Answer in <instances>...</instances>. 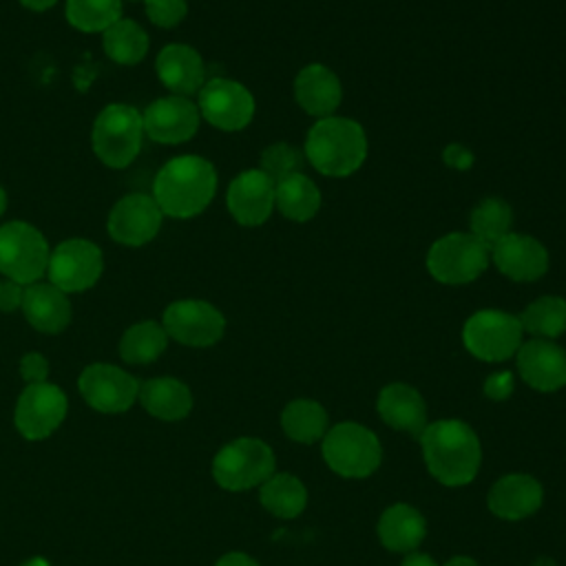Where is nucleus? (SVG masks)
Masks as SVG:
<instances>
[{"label":"nucleus","mask_w":566,"mask_h":566,"mask_svg":"<svg viewBox=\"0 0 566 566\" xmlns=\"http://www.w3.org/2000/svg\"><path fill=\"white\" fill-rule=\"evenodd\" d=\"M146 2V13L153 24L170 29L179 24L188 11L186 0H144Z\"/></svg>","instance_id":"obj_36"},{"label":"nucleus","mask_w":566,"mask_h":566,"mask_svg":"<svg viewBox=\"0 0 566 566\" xmlns=\"http://www.w3.org/2000/svg\"><path fill=\"white\" fill-rule=\"evenodd\" d=\"M491 259L497 270L513 281H535L548 270V252L546 248L528 237L509 232L491 248Z\"/></svg>","instance_id":"obj_19"},{"label":"nucleus","mask_w":566,"mask_h":566,"mask_svg":"<svg viewBox=\"0 0 566 566\" xmlns=\"http://www.w3.org/2000/svg\"><path fill=\"white\" fill-rule=\"evenodd\" d=\"M168 343V334L164 325L155 321H142L128 327L119 340V356L133 365L153 363Z\"/></svg>","instance_id":"obj_30"},{"label":"nucleus","mask_w":566,"mask_h":566,"mask_svg":"<svg viewBox=\"0 0 566 566\" xmlns=\"http://www.w3.org/2000/svg\"><path fill=\"white\" fill-rule=\"evenodd\" d=\"M157 75L175 95L199 93L206 84V66L201 55L188 44H168L157 55Z\"/></svg>","instance_id":"obj_23"},{"label":"nucleus","mask_w":566,"mask_h":566,"mask_svg":"<svg viewBox=\"0 0 566 566\" xmlns=\"http://www.w3.org/2000/svg\"><path fill=\"white\" fill-rule=\"evenodd\" d=\"M303 166V155L296 146L290 144H272L263 150L261 155V170L276 184L283 177H290L294 172H301Z\"/></svg>","instance_id":"obj_35"},{"label":"nucleus","mask_w":566,"mask_h":566,"mask_svg":"<svg viewBox=\"0 0 566 566\" xmlns=\"http://www.w3.org/2000/svg\"><path fill=\"white\" fill-rule=\"evenodd\" d=\"M66 416V396L49 382L27 385L15 405V427L29 440L51 436Z\"/></svg>","instance_id":"obj_13"},{"label":"nucleus","mask_w":566,"mask_h":566,"mask_svg":"<svg viewBox=\"0 0 566 566\" xmlns=\"http://www.w3.org/2000/svg\"><path fill=\"white\" fill-rule=\"evenodd\" d=\"M420 447L429 473L444 486H464L480 471V438L464 420L442 418L429 422L420 433Z\"/></svg>","instance_id":"obj_1"},{"label":"nucleus","mask_w":566,"mask_h":566,"mask_svg":"<svg viewBox=\"0 0 566 566\" xmlns=\"http://www.w3.org/2000/svg\"><path fill=\"white\" fill-rule=\"evenodd\" d=\"M489 256L491 250L471 232H451L429 248L427 270L440 283L462 285L486 270Z\"/></svg>","instance_id":"obj_7"},{"label":"nucleus","mask_w":566,"mask_h":566,"mask_svg":"<svg viewBox=\"0 0 566 566\" xmlns=\"http://www.w3.org/2000/svg\"><path fill=\"white\" fill-rule=\"evenodd\" d=\"M4 208H7V192H4L2 186H0V214L4 212Z\"/></svg>","instance_id":"obj_45"},{"label":"nucleus","mask_w":566,"mask_h":566,"mask_svg":"<svg viewBox=\"0 0 566 566\" xmlns=\"http://www.w3.org/2000/svg\"><path fill=\"white\" fill-rule=\"evenodd\" d=\"M49 245L40 230L24 221L0 226V272L20 283L31 285L49 265Z\"/></svg>","instance_id":"obj_9"},{"label":"nucleus","mask_w":566,"mask_h":566,"mask_svg":"<svg viewBox=\"0 0 566 566\" xmlns=\"http://www.w3.org/2000/svg\"><path fill=\"white\" fill-rule=\"evenodd\" d=\"M22 312L27 321L46 334L62 332L71 321V303L66 292L53 283H31L22 296Z\"/></svg>","instance_id":"obj_24"},{"label":"nucleus","mask_w":566,"mask_h":566,"mask_svg":"<svg viewBox=\"0 0 566 566\" xmlns=\"http://www.w3.org/2000/svg\"><path fill=\"white\" fill-rule=\"evenodd\" d=\"M161 214L153 197L142 192L126 195L108 214V234L124 245H144L159 232Z\"/></svg>","instance_id":"obj_15"},{"label":"nucleus","mask_w":566,"mask_h":566,"mask_svg":"<svg viewBox=\"0 0 566 566\" xmlns=\"http://www.w3.org/2000/svg\"><path fill=\"white\" fill-rule=\"evenodd\" d=\"M24 7L33 9V11H44L49 7H53L57 0H20Z\"/></svg>","instance_id":"obj_43"},{"label":"nucleus","mask_w":566,"mask_h":566,"mask_svg":"<svg viewBox=\"0 0 566 566\" xmlns=\"http://www.w3.org/2000/svg\"><path fill=\"white\" fill-rule=\"evenodd\" d=\"M427 535V522L422 513L405 502L391 504L378 520V539L391 553L416 551Z\"/></svg>","instance_id":"obj_25"},{"label":"nucleus","mask_w":566,"mask_h":566,"mask_svg":"<svg viewBox=\"0 0 566 566\" xmlns=\"http://www.w3.org/2000/svg\"><path fill=\"white\" fill-rule=\"evenodd\" d=\"M305 157L327 177L356 172L367 157V137L358 122L347 117H323L305 137Z\"/></svg>","instance_id":"obj_3"},{"label":"nucleus","mask_w":566,"mask_h":566,"mask_svg":"<svg viewBox=\"0 0 566 566\" xmlns=\"http://www.w3.org/2000/svg\"><path fill=\"white\" fill-rule=\"evenodd\" d=\"M517 318L522 329L535 338H557L566 332V301L562 296H539Z\"/></svg>","instance_id":"obj_32"},{"label":"nucleus","mask_w":566,"mask_h":566,"mask_svg":"<svg viewBox=\"0 0 566 566\" xmlns=\"http://www.w3.org/2000/svg\"><path fill=\"white\" fill-rule=\"evenodd\" d=\"M544 502L542 484L528 473L502 475L489 491L486 504L495 517L524 520Z\"/></svg>","instance_id":"obj_20"},{"label":"nucleus","mask_w":566,"mask_h":566,"mask_svg":"<svg viewBox=\"0 0 566 566\" xmlns=\"http://www.w3.org/2000/svg\"><path fill=\"white\" fill-rule=\"evenodd\" d=\"M228 210L241 226H261L274 210V181L261 170H243L228 186Z\"/></svg>","instance_id":"obj_17"},{"label":"nucleus","mask_w":566,"mask_h":566,"mask_svg":"<svg viewBox=\"0 0 566 566\" xmlns=\"http://www.w3.org/2000/svg\"><path fill=\"white\" fill-rule=\"evenodd\" d=\"M102 250L86 239H66L49 256V279L62 292L88 290L102 274Z\"/></svg>","instance_id":"obj_12"},{"label":"nucleus","mask_w":566,"mask_h":566,"mask_svg":"<svg viewBox=\"0 0 566 566\" xmlns=\"http://www.w3.org/2000/svg\"><path fill=\"white\" fill-rule=\"evenodd\" d=\"M522 323L502 310H480L462 327V343L469 354L486 363L511 358L522 345Z\"/></svg>","instance_id":"obj_8"},{"label":"nucleus","mask_w":566,"mask_h":566,"mask_svg":"<svg viewBox=\"0 0 566 566\" xmlns=\"http://www.w3.org/2000/svg\"><path fill=\"white\" fill-rule=\"evenodd\" d=\"M294 97L305 113L323 119L338 108L343 97V86L336 73L329 71L327 66L307 64L298 71L294 80Z\"/></svg>","instance_id":"obj_22"},{"label":"nucleus","mask_w":566,"mask_h":566,"mask_svg":"<svg viewBox=\"0 0 566 566\" xmlns=\"http://www.w3.org/2000/svg\"><path fill=\"white\" fill-rule=\"evenodd\" d=\"M442 566H480L475 559H471V557H467V555H455V557H451L447 564H442Z\"/></svg>","instance_id":"obj_44"},{"label":"nucleus","mask_w":566,"mask_h":566,"mask_svg":"<svg viewBox=\"0 0 566 566\" xmlns=\"http://www.w3.org/2000/svg\"><path fill=\"white\" fill-rule=\"evenodd\" d=\"M144 137V122L137 108L128 104H108L93 124V150L111 168L128 166Z\"/></svg>","instance_id":"obj_6"},{"label":"nucleus","mask_w":566,"mask_h":566,"mask_svg":"<svg viewBox=\"0 0 566 566\" xmlns=\"http://www.w3.org/2000/svg\"><path fill=\"white\" fill-rule=\"evenodd\" d=\"M22 296H24V290L20 283H15L11 279L0 283V310L2 312H13L15 307H20Z\"/></svg>","instance_id":"obj_40"},{"label":"nucleus","mask_w":566,"mask_h":566,"mask_svg":"<svg viewBox=\"0 0 566 566\" xmlns=\"http://www.w3.org/2000/svg\"><path fill=\"white\" fill-rule=\"evenodd\" d=\"M102 33L104 51L117 64H137L148 51V35L135 20L119 18Z\"/></svg>","instance_id":"obj_31"},{"label":"nucleus","mask_w":566,"mask_h":566,"mask_svg":"<svg viewBox=\"0 0 566 566\" xmlns=\"http://www.w3.org/2000/svg\"><path fill=\"white\" fill-rule=\"evenodd\" d=\"M276 467L274 451L259 438H237L219 449L212 460V478L226 491L261 486Z\"/></svg>","instance_id":"obj_5"},{"label":"nucleus","mask_w":566,"mask_h":566,"mask_svg":"<svg viewBox=\"0 0 566 566\" xmlns=\"http://www.w3.org/2000/svg\"><path fill=\"white\" fill-rule=\"evenodd\" d=\"M20 374L22 378L29 382V385H38V382H44L46 374H49V363L42 354H27L22 360H20Z\"/></svg>","instance_id":"obj_38"},{"label":"nucleus","mask_w":566,"mask_h":566,"mask_svg":"<svg viewBox=\"0 0 566 566\" xmlns=\"http://www.w3.org/2000/svg\"><path fill=\"white\" fill-rule=\"evenodd\" d=\"M199 115L221 130H241L252 122V93L228 77H212L199 91Z\"/></svg>","instance_id":"obj_10"},{"label":"nucleus","mask_w":566,"mask_h":566,"mask_svg":"<svg viewBox=\"0 0 566 566\" xmlns=\"http://www.w3.org/2000/svg\"><path fill=\"white\" fill-rule=\"evenodd\" d=\"M442 159L449 168H455V170H469L473 166V153L462 146V144H449L442 153Z\"/></svg>","instance_id":"obj_39"},{"label":"nucleus","mask_w":566,"mask_h":566,"mask_svg":"<svg viewBox=\"0 0 566 566\" xmlns=\"http://www.w3.org/2000/svg\"><path fill=\"white\" fill-rule=\"evenodd\" d=\"M217 190V172L212 164L197 155H181L170 159L155 177L153 199L159 210L188 219L206 210Z\"/></svg>","instance_id":"obj_2"},{"label":"nucleus","mask_w":566,"mask_h":566,"mask_svg":"<svg viewBox=\"0 0 566 566\" xmlns=\"http://www.w3.org/2000/svg\"><path fill=\"white\" fill-rule=\"evenodd\" d=\"M199 108L184 95L155 99L142 115L144 133L159 144H181L199 128Z\"/></svg>","instance_id":"obj_16"},{"label":"nucleus","mask_w":566,"mask_h":566,"mask_svg":"<svg viewBox=\"0 0 566 566\" xmlns=\"http://www.w3.org/2000/svg\"><path fill=\"white\" fill-rule=\"evenodd\" d=\"M327 411L321 402L310 398H296L283 407L281 427L285 436L301 444H312L323 440L327 427Z\"/></svg>","instance_id":"obj_29"},{"label":"nucleus","mask_w":566,"mask_h":566,"mask_svg":"<svg viewBox=\"0 0 566 566\" xmlns=\"http://www.w3.org/2000/svg\"><path fill=\"white\" fill-rule=\"evenodd\" d=\"M161 325L166 334L181 345L208 347L223 336L226 318L214 305L206 301L184 298L166 307Z\"/></svg>","instance_id":"obj_11"},{"label":"nucleus","mask_w":566,"mask_h":566,"mask_svg":"<svg viewBox=\"0 0 566 566\" xmlns=\"http://www.w3.org/2000/svg\"><path fill=\"white\" fill-rule=\"evenodd\" d=\"M137 400L150 416L168 422L186 418L192 409V394L177 378H153L142 382Z\"/></svg>","instance_id":"obj_26"},{"label":"nucleus","mask_w":566,"mask_h":566,"mask_svg":"<svg viewBox=\"0 0 566 566\" xmlns=\"http://www.w3.org/2000/svg\"><path fill=\"white\" fill-rule=\"evenodd\" d=\"M469 221H471V234L478 237L491 250L502 237L511 232L513 212L506 201L489 197L473 208Z\"/></svg>","instance_id":"obj_33"},{"label":"nucleus","mask_w":566,"mask_h":566,"mask_svg":"<svg viewBox=\"0 0 566 566\" xmlns=\"http://www.w3.org/2000/svg\"><path fill=\"white\" fill-rule=\"evenodd\" d=\"M274 206L290 221H310L321 208V192L316 184L303 172H294L274 184Z\"/></svg>","instance_id":"obj_27"},{"label":"nucleus","mask_w":566,"mask_h":566,"mask_svg":"<svg viewBox=\"0 0 566 566\" xmlns=\"http://www.w3.org/2000/svg\"><path fill=\"white\" fill-rule=\"evenodd\" d=\"M77 385L84 400L102 413H119L130 409L139 394V382L130 374L106 363L88 365Z\"/></svg>","instance_id":"obj_14"},{"label":"nucleus","mask_w":566,"mask_h":566,"mask_svg":"<svg viewBox=\"0 0 566 566\" xmlns=\"http://www.w3.org/2000/svg\"><path fill=\"white\" fill-rule=\"evenodd\" d=\"M522 380L537 391H557L566 385V352L546 338H533L515 352Z\"/></svg>","instance_id":"obj_18"},{"label":"nucleus","mask_w":566,"mask_h":566,"mask_svg":"<svg viewBox=\"0 0 566 566\" xmlns=\"http://www.w3.org/2000/svg\"><path fill=\"white\" fill-rule=\"evenodd\" d=\"M119 0H66V20L80 31H106L119 20Z\"/></svg>","instance_id":"obj_34"},{"label":"nucleus","mask_w":566,"mask_h":566,"mask_svg":"<svg viewBox=\"0 0 566 566\" xmlns=\"http://www.w3.org/2000/svg\"><path fill=\"white\" fill-rule=\"evenodd\" d=\"M515 389V378L511 371H493L486 380H484V396H489L491 400H506Z\"/></svg>","instance_id":"obj_37"},{"label":"nucleus","mask_w":566,"mask_h":566,"mask_svg":"<svg viewBox=\"0 0 566 566\" xmlns=\"http://www.w3.org/2000/svg\"><path fill=\"white\" fill-rule=\"evenodd\" d=\"M259 500L265 511L274 517L292 520L305 511L307 504V489L305 484L292 473H272L259 486Z\"/></svg>","instance_id":"obj_28"},{"label":"nucleus","mask_w":566,"mask_h":566,"mask_svg":"<svg viewBox=\"0 0 566 566\" xmlns=\"http://www.w3.org/2000/svg\"><path fill=\"white\" fill-rule=\"evenodd\" d=\"M325 464L343 478H367L382 460L378 436L358 422H338L329 427L321 440Z\"/></svg>","instance_id":"obj_4"},{"label":"nucleus","mask_w":566,"mask_h":566,"mask_svg":"<svg viewBox=\"0 0 566 566\" xmlns=\"http://www.w3.org/2000/svg\"><path fill=\"white\" fill-rule=\"evenodd\" d=\"M24 566H49L44 559H31V562H27Z\"/></svg>","instance_id":"obj_46"},{"label":"nucleus","mask_w":566,"mask_h":566,"mask_svg":"<svg viewBox=\"0 0 566 566\" xmlns=\"http://www.w3.org/2000/svg\"><path fill=\"white\" fill-rule=\"evenodd\" d=\"M378 416L391 429L418 436L424 431L427 422V405L420 391L407 382H391L380 389L376 400Z\"/></svg>","instance_id":"obj_21"},{"label":"nucleus","mask_w":566,"mask_h":566,"mask_svg":"<svg viewBox=\"0 0 566 566\" xmlns=\"http://www.w3.org/2000/svg\"><path fill=\"white\" fill-rule=\"evenodd\" d=\"M400 566H440V564L431 555H427V553L411 551V553H407V557L402 559Z\"/></svg>","instance_id":"obj_42"},{"label":"nucleus","mask_w":566,"mask_h":566,"mask_svg":"<svg viewBox=\"0 0 566 566\" xmlns=\"http://www.w3.org/2000/svg\"><path fill=\"white\" fill-rule=\"evenodd\" d=\"M214 566H261V564L245 553H226Z\"/></svg>","instance_id":"obj_41"}]
</instances>
